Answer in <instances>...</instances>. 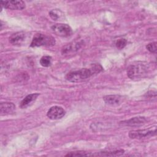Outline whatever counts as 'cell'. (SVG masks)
<instances>
[{
	"instance_id": "6da1fadb",
	"label": "cell",
	"mask_w": 157,
	"mask_h": 157,
	"mask_svg": "<svg viewBox=\"0 0 157 157\" xmlns=\"http://www.w3.org/2000/svg\"><path fill=\"white\" fill-rule=\"evenodd\" d=\"M102 70V67L99 64H94L90 68H83L77 71H74L69 72L66 78L71 82H80L89 78L95 74L100 72Z\"/></svg>"
},
{
	"instance_id": "7a4b0ae2",
	"label": "cell",
	"mask_w": 157,
	"mask_h": 157,
	"mask_svg": "<svg viewBox=\"0 0 157 157\" xmlns=\"http://www.w3.org/2000/svg\"><path fill=\"white\" fill-rule=\"evenodd\" d=\"M148 67L146 64L138 63L130 65L127 69V75L132 80H138L144 77L148 72Z\"/></svg>"
},
{
	"instance_id": "3957f363",
	"label": "cell",
	"mask_w": 157,
	"mask_h": 157,
	"mask_svg": "<svg viewBox=\"0 0 157 157\" xmlns=\"http://www.w3.org/2000/svg\"><path fill=\"white\" fill-rule=\"evenodd\" d=\"M55 39L51 36H48L43 34H36L34 35L30 46L32 47L40 46H52L55 45Z\"/></svg>"
},
{
	"instance_id": "277c9868",
	"label": "cell",
	"mask_w": 157,
	"mask_h": 157,
	"mask_svg": "<svg viewBox=\"0 0 157 157\" xmlns=\"http://www.w3.org/2000/svg\"><path fill=\"white\" fill-rule=\"evenodd\" d=\"M52 31L57 36L67 37L72 35V30L67 24H56L52 26Z\"/></svg>"
},
{
	"instance_id": "5b68a950",
	"label": "cell",
	"mask_w": 157,
	"mask_h": 157,
	"mask_svg": "<svg viewBox=\"0 0 157 157\" xmlns=\"http://www.w3.org/2000/svg\"><path fill=\"white\" fill-rule=\"evenodd\" d=\"M1 9L4 7L6 9L11 10H22L25 8V3L23 1L12 0L1 1Z\"/></svg>"
},
{
	"instance_id": "8992f818",
	"label": "cell",
	"mask_w": 157,
	"mask_h": 157,
	"mask_svg": "<svg viewBox=\"0 0 157 157\" xmlns=\"http://www.w3.org/2000/svg\"><path fill=\"white\" fill-rule=\"evenodd\" d=\"M155 134L156 128L154 129H139L130 131L129 133V136L131 139H141L153 136Z\"/></svg>"
},
{
	"instance_id": "52a82bcc",
	"label": "cell",
	"mask_w": 157,
	"mask_h": 157,
	"mask_svg": "<svg viewBox=\"0 0 157 157\" xmlns=\"http://www.w3.org/2000/svg\"><path fill=\"white\" fill-rule=\"evenodd\" d=\"M65 113V110L61 107L55 105L50 108L47 112V115L50 119L58 120L63 117Z\"/></svg>"
},
{
	"instance_id": "ba28073f",
	"label": "cell",
	"mask_w": 157,
	"mask_h": 157,
	"mask_svg": "<svg viewBox=\"0 0 157 157\" xmlns=\"http://www.w3.org/2000/svg\"><path fill=\"white\" fill-rule=\"evenodd\" d=\"M27 34L24 32H17L9 37V42L13 45H20L26 40Z\"/></svg>"
},
{
	"instance_id": "9c48e42d",
	"label": "cell",
	"mask_w": 157,
	"mask_h": 157,
	"mask_svg": "<svg viewBox=\"0 0 157 157\" xmlns=\"http://www.w3.org/2000/svg\"><path fill=\"white\" fill-rule=\"evenodd\" d=\"M39 96V93H33L27 95L20 104V107L21 109H25L27 107L31 105Z\"/></svg>"
},
{
	"instance_id": "30bf717a",
	"label": "cell",
	"mask_w": 157,
	"mask_h": 157,
	"mask_svg": "<svg viewBox=\"0 0 157 157\" xmlns=\"http://www.w3.org/2000/svg\"><path fill=\"white\" fill-rule=\"evenodd\" d=\"M147 121V120L145 117H137L132 118L128 120L124 121L123 123V124L130 126H139L144 124Z\"/></svg>"
},
{
	"instance_id": "8fae6325",
	"label": "cell",
	"mask_w": 157,
	"mask_h": 157,
	"mask_svg": "<svg viewBox=\"0 0 157 157\" xmlns=\"http://www.w3.org/2000/svg\"><path fill=\"white\" fill-rule=\"evenodd\" d=\"M15 109V105L12 102H2L0 105L1 115H6L12 113Z\"/></svg>"
},
{
	"instance_id": "7c38bea8",
	"label": "cell",
	"mask_w": 157,
	"mask_h": 157,
	"mask_svg": "<svg viewBox=\"0 0 157 157\" xmlns=\"http://www.w3.org/2000/svg\"><path fill=\"white\" fill-rule=\"evenodd\" d=\"M104 102L110 105H118L120 104L121 97L119 95H107L103 98Z\"/></svg>"
},
{
	"instance_id": "4fadbf2b",
	"label": "cell",
	"mask_w": 157,
	"mask_h": 157,
	"mask_svg": "<svg viewBox=\"0 0 157 157\" xmlns=\"http://www.w3.org/2000/svg\"><path fill=\"white\" fill-rule=\"evenodd\" d=\"M49 15L52 19L55 21L61 20L64 18V13L59 9H53L50 11Z\"/></svg>"
},
{
	"instance_id": "5bb4252c",
	"label": "cell",
	"mask_w": 157,
	"mask_h": 157,
	"mask_svg": "<svg viewBox=\"0 0 157 157\" xmlns=\"http://www.w3.org/2000/svg\"><path fill=\"white\" fill-rule=\"evenodd\" d=\"M124 153L123 150H115L113 151H103L99 152V153L93 154V156H121Z\"/></svg>"
},
{
	"instance_id": "9a60e30c",
	"label": "cell",
	"mask_w": 157,
	"mask_h": 157,
	"mask_svg": "<svg viewBox=\"0 0 157 157\" xmlns=\"http://www.w3.org/2000/svg\"><path fill=\"white\" fill-rule=\"evenodd\" d=\"M52 63V57L50 56H42L40 60V64L43 67H48Z\"/></svg>"
},
{
	"instance_id": "2e32d148",
	"label": "cell",
	"mask_w": 157,
	"mask_h": 157,
	"mask_svg": "<svg viewBox=\"0 0 157 157\" xmlns=\"http://www.w3.org/2000/svg\"><path fill=\"white\" fill-rule=\"evenodd\" d=\"M66 156H93V154H91L88 152L85 151H74L70 152L65 155Z\"/></svg>"
},
{
	"instance_id": "e0dca14e",
	"label": "cell",
	"mask_w": 157,
	"mask_h": 157,
	"mask_svg": "<svg viewBox=\"0 0 157 157\" xmlns=\"http://www.w3.org/2000/svg\"><path fill=\"white\" fill-rule=\"evenodd\" d=\"M147 49L151 53H156V50H157V47H156V42H151L149 43L148 44H147V45L146 46Z\"/></svg>"
},
{
	"instance_id": "ac0fdd59",
	"label": "cell",
	"mask_w": 157,
	"mask_h": 157,
	"mask_svg": "<svg viewBox=\"0 0 157 157\" xmlns=\"http://www.w3.org/2000/svg\"><path fill=\"white\" fill-rule=\"evenodd\" d=\"M127 44V40L125 39H120L116 42V47L118 49L123 48Z\"/></svg>"
}]
</instances>
